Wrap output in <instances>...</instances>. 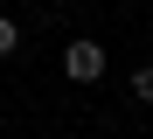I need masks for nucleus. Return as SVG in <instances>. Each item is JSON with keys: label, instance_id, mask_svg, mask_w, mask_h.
<instances>
[{"label": "nucleus", "instance_id": "nucleus-3", "mask_svg": "<svg viewBox=\"0 0 153 139\" xmlns=\"http://www.w3.org/2000/svg\"><path fill=\"white\" fill-rule=\"evenodd\" d=\"M14 49H21V28H14L7 14H0V56H14Z\"/></svg>", "mask_w": 153, "mask_h": 139}, {"label": "nucleus", "instance_id": "nucleus-1", "mask_svg": "<svg viewBox=\"0 0 153 139\" xmlns=\"http://www.w3.org/2000/svg\"><path fill=\"white\" fill-rule=\"evenodd\" d=\"M63 70H70V83H97V77H105V49H97L91 35L70 42V49H63Z\"/></svg>", "mask_w": 153, "mask_h": 139}, {"label": "nucleus", "instance_id": "nucleus-2", "mask_svg": "<svg viewBox=\"0 0 153 139\" xmlns=\"http://www.w3.org/2000/svg\"><path fill=\"white\" fill-rule=\"evenodd\" d=\"M132 97H139V104H153V63H146V70H132Z\"/></svg>", "mask_w": 153, "mask_h": 139}]
</instances>
